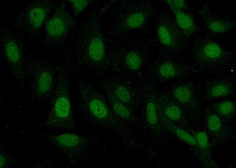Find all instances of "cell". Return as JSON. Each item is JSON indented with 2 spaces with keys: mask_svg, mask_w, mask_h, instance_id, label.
I'll return each mask as SVG.
<instances>
[{
  "mask_svg": "<svg viewBox=\"0 0 236 168\" xmlns=\"http://www.w3.org/2000/svg\"><path fill=\"white\" fill-rule=\"evenodd\" d=\"M46 11L42 6H36L32 9L29 15V20L31 25L34 28L39 27L44 19Z\"/></svg>",
  "mask_w": 236,
  "mask_h": 168,
  "instance_id": "obj_12",
  "label": "cell"
},
{
  "mask_svg": "<svg viewBox=\"0 0 236 168\" xmlns=\"http://www.w3.org/2000/svg\"><path fill=\"white\" fill-rule=\"evenodd\" d=\"M215 113L222 119L231 121L235 110V106L234 102L229 100L220 102L214 106Z\"/></svg>",
  "mask_w": 236,
  "mask_h": 168,
  "instance_id": "obj_10",
  "label": "cell"
},
{
  "mask_svg": "<svg viewBox=\"0 0 236 168\" xmlns=\"http://www.w3.org/2000/svg\"><path fill=\"white\" fill-rule=\"evenodd\" d=\"M77 87L80 95L78 113L88 126L112 130L115 119L104 95L87 81L78 79Z\"/></svg>",
  "mask_w": 236,
  "mask_h": 168,
  "instance_id": "obj_1",
  "label": "cell"
},
{
  "mask_svg": "<svg viewBox=\"0 0 236 168\" xmlns=\"http://www.w3.org/2000/svg\"><path fill=\"white\" fill-rule=\"evenodd\" d=\"M75 132L60 135L58 138L59 143L66 149L74 166L89 167L98 159L101 136L97 133L83 135Z\"/></svg>",
  "mask_w": 236,
  "mask_h": 168,
  "instance_id": "obj_2",
  "label": "cell"
},
{
  "mask_svg": "<svg viewBox=\"0 0 236 168\" xmlns=\"http://www.w3.org/2000/svg\"><path fill=\"white\" fill-rule=\"evenodd\" d=\"M175 98L180 103L183 104L189 103L191 98V93L189 88L183 85L177 87L173 92Z\"/></svg>",
  "mask_w": 236,
  "mask_h": 168,
  "instance_id": "obj_13",
  "label": "cell"
},
{
  "mask_svg": "<svg viewBox=\"0 0 236 168\" xmlns=\"http://www.w3.org/2000/svg\"><path fill=\"white\" fill-rule=\"evenodd\" d=\"M172 130L181 141L187 144L195 152L196 156L202 162H205L206 159L192 135L187 130L179 126H173Z\"/></svg>",
  "mask_w": 236,
  "mask_h": 168,
  "instance_id": "obj_7",
  "label": "cell"
},
{
  "mask_svg": "<svg viewBox=\"0 0 236 168\" xmlns=\"http://www.w3.org/2000/svg\"><path fill=\"white\" fill-rule=\"evenodd\" d=\"M66 16L57 14L51 18L46 24V30L48 34L53 37L62 34L67 30L68 22Z\"/></svg>",
  "mask_w": 236,
  "mask_h": 168,
  "instance_id": "obj_9",
  "label": "cell"
},
{
  "mask_svg": "<svg viewBox=\"0 0 236 168\" xmlns=\"http://www.w3.org/2000/svg\"><path fill=\"white\" fill-rule=\"evenodd\" d=\"M114 93L117 98L123 103H128L131 99V95L128 90L122 85L116 86L114 88Z\"/></svg>",
  "mask_w": 236,
  "mask_h": 168,
  "instance_id": "obj_19",
  "label": "cell"
},
{
  "mask_svg": "<svg viewBox=\"0 0 236 168\" xmlns=\"http://www.w3.org/2000/svg\"><path fill=\"white\" fill-rule=\"evenodd\" d=\"M176 70L173 65L171 63H166L161 65L159 69L160 76L165 78H169L174 76Z\"/></svg>",
  "mask_w": 236,
  "mask_h": 168,
  "instance_id": "obj_20",
  "label": "cell"
},
{
  "mask_svg": "<svg viewBox=\"0 0 236 168\" xmlns=\"http://www.w3.org/2000/svg\"><path fill=\"white\" fill-rule=\"evenodd\" d=\"M52 78L50 74L46 72L42 73L39 77L38 87L39 91L44 93L49 90L52 84Z\"/></svg>",
  "mask_w": 236,
  "mask_h": 168,
  "instance_id": "obj_16",
  "label": "cell"
},
{
  "mask_svg": "<svg viewBox=\"0 0 236 168\" xmlns=\"http://www.w3.org/2000/svg\"><path fill=\"white\" fill-rule=\"evenodd\" d=\"M229 92L230 88L228 86L223 83H219L212 87L208 93L210 97L214 98L226 96Z\"/></svg>",
  "mask_w": 236,
  "mask_h": 168,
  "instance_id": "obj_14",
  "label": "cell"
},
{
  "mask_svg": "<svg viewBox=\"0 0 236 168\" xmlns=\"http://www.w3.org/2000/svg\"><path fill=\"white\" fill-rule=\"evenodd\" d=\"M170 9L189 11L190 9L186 2L183 0H167L166 1Z\"/></svg>",
  "mask_w": 236,
  "mask_h": 168,
  "instance_id": "obj_22",
  "label": "cell"
},
{
  "mask_svg": "<svg viewBox=\"0 0 236 168\" xmlns=\"http://www.w3.org/2000/svg\"><path fill=\"white\" fill-rule=\"evenodd\" d=\"M188 131L195 138L208 164H212L210 162L214 164L211 156L210 141L205 131L194 128Z\"/></svg>",
  "mask_w": 236,
  "mask_h": 168,
  "instance_id": "obj_8",
  "label": "cell"
},
{
  "mask_svg": "<svg viewBox=\"0 0 236 168\" xmlns=\"http://www.w3.org/2000/svg\"><path fill=\"white\" fill-rule=\"evenodd\" d=\"M189 46L198 59L210 62L219 61L225 57L228 51L208 36H195Z\"/></svg>",
  "mask_w": 236,
  "mask_h": 168,
  "instance_id": "obj_4",
  "label": "cell"
},
{
  "mask_svg": "<svg viewBox=\"0 0 236 168\" xmlns=\"http://www.w3.org/2000/svg\"><path fill=\"white\" fill-rule=\"evenodd\" d=\"M198 11L204 27L211 34H224L235 26L233 21L212 11L205 3L199 4Z\"/></svg>",
  "mask_w": 236,
  "mask_h": 168,
  "instance_id": "obj_5",
  "label": "cell"
},
{
  "mask_svg": "<svg viewBox=\"0 0 236 168\" xmlns=\"http://www.w3.org/2000/svg\"><path fill=\"white\" fill-rule=\"evenodd\" d=\"M71 1L74 8L78 11H81L84 9L87 3L86 0H72Z\"/></svg>",
  "mask_w": 236,
  "mask_h": 168,
  "instance_id": "obj_23",
  "label": "cell"
},
{
  "mask_svg": "<svg viewBox=\"0 0 236 168\" xmlns=\"http://www.w3.org/2000/svg\"><path fill=\"white\" fill-rule=\"evenodd\" d=\"M125 60L128 67L133 70L138 69L141 65V61L140 56L134 52H130L127 54Z\"/></svg>",
  "mask_w": 236,
  "mask_h": 168,
  "instance_id": "obj_17",
  "label": "cell"
},
{
  "mask_svg": "<svg viewBox=\"0 0 236 168\" xmlns=\"http://www.w3.org/2000/svg\"><path fill=\"white\" fill-rule=\"evenodd\" d=\"M146 116L147 121L151 124H155L157 121V116L155 105L152 102H149L146 107Z\"/></svg>",
  "mask_w": 236,
  "mask_h": 168,
  "instance_id": "obj_21",
  "label": "cell"
},
{
  "mask_svg": "<svg viewBox=\"0 0 236 168\" xmlns=\"http://www.w3.org/2000/svg\"><path fill=\"white\" fill-rule=\"evenodd\" d=\"M90 57L93 60L98 61L101 60L104 54L103 42L99 38L94 39L91 42L88 50Z\"/></svg>",
  "mask_w": 236,
  "mask_h": 168,
  "instance_id": "obj_11",
  "label": "cell"
},
{
  "mask_svg": "<svg viewBox=\"0 0 236 168\" xmlns=\"http://www.w3.org/2000/svg\"><path fill=\"white\" fill-rule=\"evenodd\" d=\"M174 14L176 24L188 40L198 31V28L194 16L190 10L171 9Z\"/></svg>",
  "mask_w": 236,
  "mask_h": 168,
  "instance_id": "obj_6",
  "label": "cell"
},
{
  "mask_svg": "<svg viewBox=\"0 0 236 168\" xmlns=\"http://www.w3.org/2000/svg\"><path fill=\"white\" fill-rule=\"evenodd\" d=\"M205 130L211 145H219L225 143L235 136L233 123L224 120L215 113H210L204 119Z\"/></svg>",
  "mask_w": 236,
  "mask_h": 168,
  "instance_id": "obj_3",
  "label": "cell"
},
{
  "mask_svg": "<svg viewBox=\"0 0 236 168\" xmlns=\"http://www.w3.org/2000/svg\"><path fill=\"white\" fill-rule=\"evenodd\" d=\"M145 17L144 15L140 12H136L130 15L126 20L127 26L131 28L138 27L144 23Z\"/></svg>",
  "mask_w": 236,
  "mask_h": 168,
  "instance_id": "obj_18",
  "label": "cell"
},
{
  "mask_svg": "<svg viewBox=\"0 0 236 168\" xmlns=\"http://www.w3.org/2000/svg\"><path fill=\"white\" fill-rule=\"evenodd\" d=\"M5 50L7 56L12 62H16L20 58V53L17 45L13 42H8L5 46Z\"/></svg>",
  "mask_w": 236,
  "mask_h": 168,
  "instance_id": "obj_15",
  "label": "cell"
}]
</instances>
